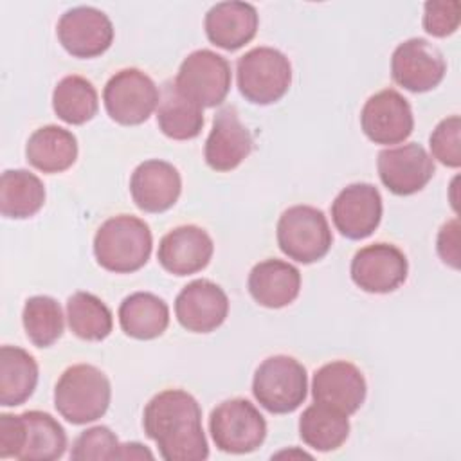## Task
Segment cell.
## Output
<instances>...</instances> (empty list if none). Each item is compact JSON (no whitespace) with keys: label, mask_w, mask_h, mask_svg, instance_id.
<instances>
[{"label":"cell","mask_w":461,"mask_h":461,"mask_svg":"<svg viewBox=\"0 0 461 461\" xmlns=\"http://www.w3.org/2000/svg\"><path fill=\"white\" fill-rule=\"evenodd\" d=\"M142 427L166 461H203L209 456L202 409L184 389H166L144 407Z\"/></svg>","instance_id":"obj_1"},{"label":"cell","mask_w":461,"mask_h":461,"mask_svg":"<svg viewBox=\"0 0 461 461\" xmlns=\"http://www.w3.org/2000/svg\"><path fill=\"white\" fill-rule=\"evenodd\" d=\"M153 249L149 225L131 214L108 218L94 236V256L97 263L115 274H131L142 268Z\"/></svg>","instance_id":"obj_2"},{"label":"cell","mask_w":461,"mask_h":461,"mask_svg":"<svg viewBox=\"0 0 461 461\" xmlns=\"http://www.w3.org/2000/svg\"><path fill=\"white\" fill-rule=\"evenodd\" d=\"M110 398V380L92 364L67 367L54 387V407L72 425L99 420L108 411Z\"/></svg>","instance_id":"obj_3"},{"label":"cell","mask_w":461,"mask_h":461,"mask_svg":"<svg viewBox=\"0 0 461 461\" xmlns=\"http://www.w3.org/2000/svg\"><path fill=\"white\" fill-rule=\"evenodd\" d=\"M252 394L272 414L294 412L308 394L304 366L288 355L265 358L254 373Z\"/></svg>","instance_id":"obj_4"},{"label":"cell","mask_w":461,"mask_h":461,"mask_svg":"<svg viewBox=\"0 0 461 461\" xmlns=\"http://www.w3.org/2000/svg\"><path fill=\"white\" fill-rule=\"evenodd\" d=\"M240 94L254 104H272L290 88L292 65L274 47H254L236 63Z\"/></svg>","instance_id":"obj_5"},{"label":"cell","mask_w":461,"mask_h":461,"mask_svg":"<svg viewBox=\"0 0 461 461\" xmlns=\"http://www.w3.org/2000/svg\"><path fill=\"white\" fill-rule=\"evenodd\" d=\"M277 245L290 259L310 265L322 259L333 243L324 212L312 205H292L277 221Z\"/></svg>","instance_id":"obj_6"},{"label":"cell","mask_w":461,"mask_h":461,"mask_svg":"<svg viewBox=\"0 0 461 461\" xmlns=\"http://www.w3.org/2000/svg\"><path fill=\"white\" fill-rule=\"evenodd\" d=\"M209 430L214 445L221 452L249 454L263 445L267 421L249 400L230 398L212 409Z\"/></svg>","instance_id":"obj_7"},{"label":"cell","mask_w":461,"mask_h":461,"mask_svg":"<svg viewBox=\"0 0 461 461\" xmlns=\"http://www.w3.org/2000/svg\"><path fill=\"white\" fill-rule=\"evenodd\" d=\"M230 65L221 54L198 49L180 63L175 86L200 108H212L225 101L230 90Z\"/></svg>","instance_id":"obj_8"},{"label":"cell","mask_w":461,"mask_h":461,"mask_svg":"<svg viewBox=\"0 0 461 461\" xmlns=\"http://www.w3.org/2000/svg\"><path fill=\"white\" fill-rule=\"evenodd\" d=\"M160 101L155 81L139 68H122L104 85L103 103L112 121L137 126L149 119Z\"/></svg>","instance_id":"obj_9"},{"label":"cell","mask_w":461,"mask_h":461,"mask_svg":"<svg viewBox=\"0 0 461 461\" xmlns=\"http://www.w3.org/2000/svg\"><path fill=\"white\" fill-rule=\"evenodd\" d=\"M61 47L74 58L88 59L106 52L113 41L112 20L95 7L79 5L65 11L56 25Z\"/></svg>","instance_id":"obj_10"},{"label":"cell","mask_w":461,"mask_h":461,"mask_svg":"<svg viewBox=\"0 0 461 461\" xmlns=\"http://www.w3.org/2000/svg\"><path fill=\"white\" fill-rule=\"evenodd\" d=\"M447 72L441 50L425 38L402 41L391 56V76L396 85L421 94L436 88Z\"/></svg>","instance_id":"obj_11"},{"label":"cell","mask_w":461,"mask_h":461,"mask_svg":"<svg viewBox=\"0 0 461 461\" xmlns=\"http://www.w3.org/2000/svg\"><path fill=\"white\" fill-rule=\"evenodd\" d=\"M376 169L382 184L396 196L421 191L434 176V160L418 142L385 148L378 153Z\"/></svg>","instance_id":"obj_12"},{"label":"cell","mask_w":461,"mask_h":461,"mask_svg":"<svg viewBox=\"0 0 461 461\" xmlns=\"http://www.w3.org/2000/svg\"><path fill=\"white\" fill-rule=\"evenodd\" d=\"M349 272L360 290L389 294L405 283L409 265L405 254L396 245L380 241L357 250Z\"/></svg>","instance_id":"obj_13"},{"label":"cell","mask_w":461,"mask_h":461,"mask_svg":"<svg viewBox=\"0 0 461 461\" xmlns=\"http://www.w3.org/2000/svg\"><path fill=\"white\" fill-rule=\"evenodd\" d=\"M360 126L364 135L375 144H400L414 128L411 104L393 88L380 90L362 106Z\"/></svg>","instance_id":"obj_14"},{"label":"cell","mask_w":461,"mask_h":461,"mask_svg":"<svg viewBox=\"0 0 461 461\" xmlns=\"http://www.w3.org/2000/svg\"><path fill=\"white\" fill-rule=\"evenodd\" d=\"M380 191L367 182L346 185L331 203V220L335 229L348 240H364L371 236L382 220Z\"/></svg>","instance_id":"obj_15"},{"label":"cell","mask_w":461,"mask_h":461,"mask_svg":"<svg viewBox=\"0 0 461 461\" xmlns=\"http://www.w3.org/2000/svg\"><path fill=\"white\" fill-rule=\"evenodd\" d=\"M229 313L223 288L209 279L187 283L175 299V315L180 326L193 333H211L220 328Z\"/></svg>","instance_id":"obj_16"},{"label":"cell","mask_w":461,"mask_h":461,"mask_svg":"<svg viewBox=\"0 0 461 461\" xmlns=\"http://www.w3.org/2000/svg\"><path fill=\"white\" fill-rule=\"evenodd\" d=\"M367 384L362 371L348 360H333L319 367L312 380L313 402L344 414H353L366 400Z\"/></svg>","instance_id":"obj_17"},{"label":"cell","mask_w":461,"mask_h":461,"mask_svg":"<svg viewBox=\"0 0 461 461\" xmlns=\"http://www.w3.org/2000/svg\"><path fill=\"white\" fill-rule=\"evenodd\" d=\"M252 135L240 121L234 106H223L212 119V128L203 146V157L211 169L225 173L236 169L252 151Z\"/></svg>","instance_id":"obj_18"},{"label":"cell","mask_w":461,"mask_h":461,"mask_svg":"<svg viewBox=\"0 0 461 461\" xmlns=\"http://www.w3.org/2000/svg\"><path fill=\"white\" fill-rule=\"evenodd\" d=\"M212 252L214 243L202 227L180 225L162 236L157 259L173 276H191L209 265Z\"/></svg>","instance_id":"obj_19"},{"label":"cell","mask_w":461,"mask_h":461,"mask_svg":"<svg viewBox=\"0 0 461 461\" xmlns=\"http://www.w3.org/2000/svg\"><path fill=\"white\" fill-rule=\"evenodd\" d=\"M130 193L140 211L164 212L176 203L182 193V178L173 164L149 158L133 169Z\"/></svg>","instance_id":"obj_20"},{"label":"cell","mask_w":461,"mask_h":461,"mask_svg":"<svg viewBox=\"0 0 461 461\" xmlns=\"http://www.w3.org/2000/svg\"><path fill=\"white\" fill-rule=\"evenodd\" d=\"M258 23L256 7L238 0L214 4L203 20L207 40L223 50H238L249 43L256 36Z\"/></svg>","instance_id":"obj_21"},{"label":"cell","mask_w":461,"mask_h":461,"mask_svg":"<svg viewBox=\"0 0 461 461\" xmlns=\"http://www.w3.org/2000/svg\"><path fill=\"white\" fill-rule=\"evenodd\" d=\"M252 299L265 308L292 304L301 290V272L283 259H265L252 267L247 281Z\"/></svg>","instance_id":"obj_22"},{"label":"cell","mask_w":461,"mask_h":461,"mask_svg":"<svg viewBox=\"0 0 461 461\" xmlns=\"http://www.w3.org/2000/svg\"><path fill=\"white\" fill-rule=\"evenodd\" d=\"M22 418V443L16 459L54 461L67 450L65 429L43 411H25Z\"/></svg>","instance_id":"obj_23"},{"label":"cell","mask_w":461,"mask_h":461,"mask_svg":"<svg viewBox=\"0 0 461 461\" xmlns=\"http://www.w3.org/2000/svg\"><path fill=\"white\" fill-rule=\"evenodd\" d=\"M25 157L32 167L43 173H61L77 158V139L67 128L41 126L29 137Z\"/></svg>","instance_id":"obj_24"},{"label":"cell","mask_w":461,"mask_h":461,"mask_svg":"<svg viewBox=\"0 0 461 461\" xmlns=\"http://www.w3.org/2000/svg\"><path fill=\"white\" fill-rule=\"evenodd\" d=\"M121 330L137 340L160 337L169 324V308L164 299L149 292H135L119 306Z\"/></svg>","instance_id":"obj_25"},{"label":"cell","mask_w":461,"mask_h":461,"mask_svg":"<svg viewBox=\"0 0 461 461\" xmlns=\"http://www.w3.org/2000/svg\"><path fill=\"white\" fill-rule=\"evenodd\" d=\"M38 384V364L31 353L18 346L0 348V405L25 403Z\"/></svg>","instance_id":"obj_26"},{"label":"cell","mask_w":461,"mask_h":461,"mask_svg":"<svg viewBox=\"0 0 461 461\" xmlns=\"http://www.w3.org/2000/svg\"><path fill=\"white\" fill-rule=\"evenodd\" d=\"M157 124L160 131L175 140H189L200 135L203 126V112L198 104L185 99L175 86L166 81L157 108Z\"/></svg>","instance_id":"obj_27"},{"label":"cell","mask_w":461,"mask_h":461,"mask_svg":"<svg viewBox=\"0 0 461 461\" xmlns=\"http://www.w3.org/2000/svg\"><path fill=\"white\" fill-rule=\"evenodd\" d=\"M45 203L43 182L27 169H5L0 178V212L5 218L25 220Z\"/></svg>","instance_id":"obj_28"},{"label":"cell","mask_w":461,"mask_h":461,"mask_svg":"<svg viewBox=\"0 0 461 461\" xmlns=\"http://www.w3.org/2000/svg\"><path fill=\"white\" fill-rule=\"evenodd\" d=\"M299 436L313 450H337L349 436L348 414L315 402L299 418Z\"/></svg>","instance_id":"obj_29"},{"label":"cell","mask_w":461,"mask_h":461,"mask_svg":"<svg viewBox=\"0 0 461 461\" xmlns=\"http://www.w3.org/2000/svg\"><path fill=\"white\" fill-rule=\"evenodd\" d=\"M54 113L67 124H85L97 113L99 99L95 86L83 76H65L52 92Z\"/></svg>","instance_id":"obj_30"},{"label":"cell","mask_w":461,"mask_h":461,"mask_svg":"<svg viewBox=\"0 0 461 461\" xmlns=\"http://www.w3.org/2000/svg\"><path fill=\"white\" fill-rule=\"evenodd\" d=\"M67 321L76 337L90 342L104 340L113 328L110 308L90 292H74L67 299Z\"/></svg>","instance_id":"obj_31"},{"label":"cell","mask_w":461,"mask_h":461,"mask_svg":"<svg viewBox=\"0 0 461 461\" xmlns=\"http://www.w3.org/2000/svg\"><path fill=\"white\" fill-rule=\"evenodd\" d=\"M23 330L36 348L52 346L63 333V312L59 303L49 295H32L22 312Z\"/></svg>","instance_id":"obj_32"},{"label":"cell","mask_w":461,"mask_h":461,"mask_svg":"<svg viewBox=\"0 0 461 461\" xmlns=\"http://www.w3.org/2000/svg\"><path fill=\"white\" fill-rule=\"evenodd\" d=\"M119 439L117 436L104 425H95L86 430H83L70 450V459L74 461H101L108 459L113 461L117 459L119 452Z\"/></svg>","instance_id":"obj_33"},{"label":"cell","mask_w":461,"mask_h":461,"mask_svg":"<svg viewBox=\"0 0 461 461\" xmlns=\"http://www.w3.org/2000/svg\"><path fill=\"white\" fill-rule=\"evenodd\" d=\"M432 157L447 167L457 169L461 166V119L450 115L438 122L429 137Z\"/></svg>","instance_id":"obj_34"},{"label":"cell","mask_w":461,"mask_h":461,"mask_svg":"<svg viewBox=\"0 0 461 461\" xmlns=\"http://www.w3.org/2000/svg\"><path fill=\"white\" fill-rule=\"evenodd\" d=\"M461 22V4L457 0H432L423 5V29L434 38L456 32Z\"/></svg>","instance_id":"obj_35"},{"label":"cell","mask_w":461,"mask_h":461,"mask_svg":"<svg viewBox=\"0 0 461 461\" xmlns=\"http://www.w3.org/2000/svg\"><path fill=\"white\" fill-rule=\"evenodd\" d=\"M436 249L445 265L456 270L459 268V221L456 218L439 229Z\"/></svg>","instance_id":"obj_36"},{"label":"cell","mask_w":461,"mask_h":461,"mask_svg":"<svg viewBox=\"0 0 461 461\" xmlns=\"http://www.w3.org/2000/svg\"><path fill=\"white\" fill-rule=\"evenodd\" d=\"M22 441V418L20 414H0V457L18 456Z\"/></svg>","instance_id":"obj_37"},{"label":"cell","mask_w":461,"mask_h":461,"mask_svg":"<svg viewBox=\"0 0 461 461\" xmlns=\"http://www.w3.org/2000/svg\"><path fill=\"white\" fill-rule=\"evenodd\" d=\"M117 459H153V454L144 445L131 441V443H121Z\"/></svg>","instance_id":"obj_38"}]
</instances>
